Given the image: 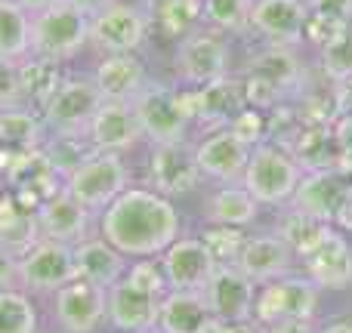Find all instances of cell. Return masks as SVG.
Instances as JSON below:
<instances>
[{
    "label": "cell",
    "instance_id": "bcb514c9",
    "mask_svg": "<svg viewBox=\"0 0 352 333\" xmlns=\"http://www.w3.org/2000/svg\"><path fill=\"white\" fill-rule=\"evenodd\" d=\"M331 130H334L337 148H340V152H352V115H340L331 124Z\"/></svg>",
    "mask_w": 352,
    "mask_h": 333
},
{
    "label": "cell",
    "instance_id": "ba28073f",
    "mask_svg": "<svg viewBox=\"0 0 352 333\" xmlns=\"http://www.w3.org/2000/svg\"><path fill=\"white\" fill-rule=\"evenodd\" d=\"M349 198H352V182L337 167H331V170H312L306 179H300L291 204L331 225L337 222V216L343 213Z\"/></svg>",
    "mask_w": 352,
    "mask_h": 333
},
{
    "label": "cell",
    "instance_id": "ac0fdd59",
    "mask_svg": "<svg viewBox=\"0 0 352 333\" xmlns=\"http://www.w3.org/2000/svg\"><path fill=\"white\" fill-rule=\"evenodd\" d=\"M294 253L278 235H256L248 238L235 260V268L248 275L254 284H269V281H281L291 272Z\"/></svg>",
    "mask_w": 352,
    "mask_h": 333
},
{
    "label": "cell",
    "instance_id": "484cf974",
    "mask_svg": "<svg viewBox=\"0 0 352 333\" xmlns=\"http://www.w3.org/2000/svg\"><path fill=\"white\" fill-rule=\"evenodd\" d=\"M74 272L80 281L109 290L124 278V256L109 241H80L74 247Z\"/></svg>",
    "mask_w": 352,
    "mask_h": 333
},
{
    "label": "cell",
    "instance_id": "83f0119b",
    "mask_svg": "<svg viewBox=\"0 0 352 333\" xmlns=\"http://www.w3.org/2000/svg\"><path fill=\"white\" fill-rule=\"evenodd\" d=\"M37 235H41L37 213H31L16 194L0 198V244L10 253L25 256L37 244Z\"/></svg>",
    "mask_w": 352,
    "mask_h": 333
},
{
    "label": "cell",
    "instance_id": "7bdbcfd3",
    "mask_svg": "<svg viewBox=\"0 0 352 333\" xmlns=\"http://www.w3.org/2000/svg\"><path fill=\"white\" fill-rule=\"evenodd\" d=\"M127 278L133 281V284H140V287H146V290H152V293H158V297H164L167 278H164V268L155 266V262H140V266H133Z\"/></svg>",
    "mask_w": 352,
    "mask_h": 333
},
{
    "label": "cell",
    "instance_id": "74e56055",
    "mask_svg": "<svg viewBox=\"0 0 352 333\" xmlns=\"http://www.w3.org/2000/svg\"><path fill=\"white\" fill-rule=\"evenodd\" d=\"M201 10L217 28L241 31L250 25V10L254 0H201Z\"/></svg>",
    "mask_w": 352,
    "mask_h": 333
},
{
    "label": "cell",
    "instance_id": "30bf717a",
    "mask_svg": "<svg viewBox=\"0 0 352 333\" xmlns=\"http://www.w3.org/2000/svg\"><path fill=\"white\" fill-rule=\"evenodd\" d=\"M201 293L207 299L210 315L219 318V321L238 324V321H250V315H254V303H256L254 281L238 272L235 266H217Z\"/></svg>",
    "mask_w": 352,
    "mask_h": 333
},
{
    "label": "cell",
    "instance_id": "1f68e13d",
    "mask_svg": "<svg viewBox=\"0 0 352 333\" xmlns=\"http://www.w3.org/2000/svg\"><path fill=\"white\" fill-rule=\"evenodd\" d=\"M31 49V19L16 0H0V56L22 59Z\"/></svg>",
    "mask_w": 352,
    "mask_h": 333
},
{
    "label": "cell",
    "instance_id": "60d3db41",
    "mask_svg": "<svg viewBox=\"0 0 352 333\" xmlns=\"http://www.w3.org/2000/svg\"><path fill=\"white\" fill-rule=\"evenodd\" d=\"M22 96V74H19L16 59L0 56V108H12Z\"/></svg>",
    "mask_w": 352,
    "mask_h": 333
},
{
    "label": "cell",
    "instance_id": "8992f818",
    "mask_svg": "<svg viewBox=\"0 0 352 333\" xmlns=\"http://www.w3.org/2000/svg\"><path fill=\"white\" fill-rule=\"evenodd\" d=\"M102 93L90 80H65L62 90L43 105L47 111V124L59 136H78L90 130L96 111L102 108Z\"/></svg>",
    "mask_w": 352,
    "mask_h": 333
},
{
    "label": "cell",
    "instance_id": "7dc6e473",
    "mask_svg": "<svg viewBox=\"0 0 352 333\" xmlns=\"http://www.w3.org/2000/svg\"><path fill=\"white\" fill-rule=\"evenodd\" d=\"M266 333H312V324L300 318H281L275 324H266Z\"/></svg>",
    "mask_w": 352,
    "mask_h": 333
},
{
    "label": "cell",
    "instance_id": "11a10c76",
    "mask_svg": "<svg viewBox=\"0 0 352 333\" xmlns=\"http://www.w3.org/2000/svg\"><path fill=\"white\" fill-rule=\"evenodd\" d=\"M142 333H164V330H161V328H158V330H155V328H152V330H142Z\"/></svg>",
    "mask_w": 352,
    "mask_h": 333
},
{
    "label": "cell",
    "instance_id": "5bb4252c",
    "mask_svg": "<svg viewBox=\"0 0 352 333\" xmlns=\"http://www.w3.org/2000/svg\"><path fill=\"white\" fill-rule=\"evenodd\" d=\"M309 6L303 0H256L250 10V25L272 47H294L306 34Z\"/></svg>",
    "mask_w": 352,
    "mask_h": 333
},
{
    "label": "cell",
    "instance_id": "8fae6325",
    "mask_svg": "<svg viewBox=\"0 0 352 333\" xmlns=\"http://www.w3.org/2000/svg\"><path fill=\"white\" fill-rule=\"evenodd\" d=\"M19 278L34 290H59L78 278L74 272V250L62 241H37L19 260Z\"/></svg>",
    "mask_w": 352,
    "mask_h": 333
},
{
    "label": "cell",
    "instance_id": "ee69618b",
    "mask_svg": "<svg viewBox=\"0 0 352 333\" xmlns=\"http://www.w3.org/2000/svg\"><path fill=\"white\" fill-rule=\"evenodd\" d=\"M309 12H322V16L334 19H352V0H309Z\"/></svg>",
    "mask_w": 352,
    "mask_h": 333
},
{
    "label": "cell",
    "instance_id": "e575fe53",
    "mask_svg": "<svg viewBox=\"0 0 352 333\" xmlns=\"http://www.w3.org/2000/svg\"><path fill=\"white\" fill-rule=\"evenodd\" d=\"M198 0H152V22L167 37H182L198 19Z\"/></svg>",
    "mask_w": 352,
    "mask_h": 333
},
{
    "label": "cell",
    "instance_id": "8d00e7d4",
    "mask_svg": "<svg viewBox=\"0 0 352 333\" xmlns=\"http://www.w3.org/2000/svg\"><path fill=\"white\" fill-rule=\"evenodd\" d=\"M201 241H204L207 253L213 256L217 266H235V260L248 238L241 235V229H232V225H210V229L201 235Z\"/></svg>",
    "mask_w": 352,
    "mask_h": 333
},
{
    "label": "cell",
    "instance_id": "836d02e7",
    "mask_svg": "<svg viewBox=\"0 0 352 333\" xmlns=\"http://www.w3.org/2000/svg\"><path fill=\"white\" fill-rule=\"evenodd\" d=\"M43 124L25 108H0V146L16 152H37Z\"/></svg>",
    "mask_w": 352,
    "mask_h": 333
},
{
    "label": "cell",
    "instance_id": "9a60e30c",
    "mask_svg": "<svg viewBox=\"0 0 352 333\" xmlns=\"http://www.w3.org/2000/svg\"><path fill=\"white\" fill-rule=\"evenodd\" d=\"M148 176H152L155 192L167 194H186L188 188H195L201 176L195 148H188L186 142H167V146H155L152 161H148Z\"/></svg>",
    "mask_w": 352,
    "mask_h": 333
},
{
    "label": "cell",
    "instance_id": "44dd1931",
    "mask_svg": "<svg viewBox=\"0 0 352 333\" xmlns=\"http://www.w3.org/2000/svg\"><path fill=\"white\" fill-rule=\"evenodd\" d=\"M306 278L316 287H328V290H340L352 284V247L346 238L331 231L312 253L303 256Z\"/></svg>",
    "mask_w": 352,
    "mask_h": 333
},
{
    "label": "cell",
    "instance_id": "6da1fadb",
    "mask_svg": "<svg viewBox=\"0 0 352 333\" xmlns=\"http://www.w3.org/2000/svg\"><path fill=\"white\" fill-rule=\"evenodd\" d=\"M102 235L121 253L152 256L176 241L179 219L164 194L152 188H127L105 207Z\"/></svg>",
    "mask_w": 352,
    "mask_h": 333
},
{
    "label": "cell",
    "instance_id": "ab89813d",
    "mask_svg": "<svg viewBox=\"0 0 352 333\" xmlns=\"http://www.w3.org/2000/svg\"><path fill=\"white\" fill-rule=\"evenodd\" d=\"M322 65H324V71H328V78H334L337 84L352 78V31L340 43L322 49Z\"/></svg>",
    "mask_w": 352,
    "mask_h": 333
},
{
    "label": "cell",
    "instance_id": "4dcf8cb0",
    "mask_svg": "<svg viewBox=\"0 0 352 333\" xmlns=\"http://www.w3.org/2000/svg\"><path fill=\"white\" fill-rule=\"evenodd\" d=\"M256 198L248 192L244 185H229L223 192H217L207 204V216L213 225H232V229H241V225L254 222L256 219Z\"/></svg>",
    "mask_w": 352,
    "mask_h": 333
},
{
    "label": "cell",
    "instance_id": "2e32d148",
    "mask_svg": "<svg viewBox=\"0 0 352 333\" xmlns=\"http://www.w3.org/2000/svg\"><path fill=\"white\" fill-rule=\"evenodd\" d=\"M176 68L192 84H213V80L226 78V71H229V49L213 34H188L179 43Z\"/></svg>",
    "mask_w": 352,
    "mask_h": 333
},
{
    "label": "cell",
    "instance_id": "4fadbf2b",
    "mask_svg": "<svg viewBox=\"0 0 352 333\" xmlns=\"http://www.w3.org/2000/svg\"><path fill=\"white\" fill-rule=\"evenodd\" d=\"M109 321L124 333H142L152 330L161 318V299L158 293L133 284L130 278H121L118 284L109 287Z\"/></svg>",
    "mask_w": 352,
    "mask_h": 333
},
{
    "label": "cell",
    "instance_id": "d590c367",
    "mask_svg": "<svg viewBox=\"0 0 352 333\" xmlns=\"http://www.w3.org/2000/svg\"><path fill=\"white\" fill-rule=\"evenodd\" d=\"M37 318L31 303L16 290H0V333H34Z\"/></svg>",
    "mask_w": 352,
    "mask_h": 333
},
{
    "label": "cell",
    "instance_id": "9c48e42d",
    "mask_svg": "<svg viewBox=\"0 0 352 333\" xmlns=\"http://www.w3.org/2000/svg\"><path fill=\"white\" fill-rule=\"evenodd\" d=\"M146 41V16L136 6L111 3L90 19V43L109 56H130Z\"/></svg>",
    "mask_w": 352,
    "mask_h": 333
},
{
    "label": "cell",
    "instance_id": "f6af8a7d",
    "mask_svg": "<svg viewBox=\"0 0 352 333\" xmlns=\"http://www.w3.org/2000/svg\"><path fill=\"white\" fill-rule=\"evenodd\" d=\"M16 278H19V260H16V253H10V250L0 244V290H6V287H10Z\"/></svg>",
    "mask_w": 352,
    "mask_h": 333
},
{
    "label": "cell",
    "instance_id": "7a4b0ae2",
    "mask_svg": "<svg viewBox=\"0 0 352 333\" xmlns=\"http://www.w3.org/2000/svg\"><path fill=\"white\" fill-rule=\"evenodd\" d=\"M303 167L297 164L285 146L275 142H260L250 148V161L244 170L241 185L256 198V204H281L291 200L297 192L300 179H303Z\"/></svg>",
    "mask_w": 352,
    "mask_h": 333
},
{
    "label": "cell",
    "instance_id": "277c9868",
    "mask_svg": "<svg viewBox=\"0 0 352 333\" xmlns=\"http://www.w3.org/2000/svg\"><path fill=\"white\" fill-rule=\"evenodd\" d=\"M87 41H90V16H84L68 0L31 19V49L43 59H72L74 53L87 47Z\"/></svg>",
    "mask_w": 352,
    "mask_h": 333
},
{
    "label": "cell",
    "instance_id": "f907efd6",
    "mask_svg": "<svg viewBox=\"0 0 352 333\" xmlns=\"http://www.w3.org/2000/svg\"><path fill=\"white\" fill-rule=\"evenodd\" d=\"M22 10H28V12H43V10H50V6H56V3H62V0H16Z\"/></svg>",
    "mask_w": 352,
    "mask_h": 333
},
{
    "label": "cell",
    "instance_id": "4316f807",
    "mask_svg": "<svg viewBox=\"0 0 352 333\" xmlns=\"http://www.w3.org/2000/svg\"><path fill=\"white\" fill-rule=\"evenodd\" d=\"M210 318L213 315L201 290H170L161 299L158 328L164 333H198Z\"/></svg>",
    "mask_w": 352,
    "mask_h": 333
},
{
    "label": "cell",
    "instance_id": "3957f363",
    "mask_svg": "<svg viewBox=\"0 0 352 333\" xmlns=\"http://www.w3.org/2000/svg\"><path fill=\"white\" fill-rule=\"evenodd\" d=\"M133 111L140 117L142 136H148L155 146L182 142L188 117H195V93L186 99L164 84H146L140 96L133 99Z\"/></svg>",
    "mask_w": 352,
    "mask_h": 333
},
{
    "label": "cell",
    "instance_id": "b9f144b4",
    "mask_svg": "<svg viewBox=\"0 0 352 333\" xmlns=\"http://www.w3.org/2000/svg\"><path fill=\"white\" fill-rule=\"evenodd\" d=\"M229 130H232V133H235L248 148H254V146H260V142H263V133H266V121H263V115H256V111L244 108L241 115H238L235 121L229 124Z\"/></svg>",
    "mask_w": 352,
    "mask_h": 333
},
{
    "label": "cell",
    "instance_id": "f1b7e54d",
    "mask_svg": "<svg viewBox=\"0 0 352 333\" xmlns=\"http://www.w3.org/2000/svg\"><path fill=\"white\" fill-rule=\"evenodd\" d=\"M285 148L297 158L300 167H309V170H331V167H337V158H340V148H337L334 130L331 127L297 130Z\"/></svg>",
    "mask_w": 352,
    "mask_h": 333
},
{
    "label": "cell",
    "instance_id": "816d5d0a",
    "mask_svg": "<svg viewBox=\"0 0 352 333\" xmlns=\"http://www.w3.org/2000/svg\"><path fill=\"white\" fill-rule=\"evenodd\" d=\"M198 333H232V324L229 321H219V318H210Z\"/></svg>",
    "mask_w": 352,
    "mask_h": 333
},
{
    "label": "cell",
    "instance_id": "f546056e",
    "mask_svg": "<svg viewBox=\"0 0 352 333\" xmlns=\"http://www.w3.org/2000/svg\"><path fill=\"white\" fill-rule=\"evenodd\" d=\"M331 231L334 229H331L328 222L297 210V207H291V213H285V219L278 222V238L287 244V250H291L294 256H300V260H303L306 253H312Z\"/></svg>",
    "mask_w": 352,
    "mask_h": 333
},
{
    "label": "cell",
    "instance_id": "e0dca14e",
    "mask_svg": "<svg viewBox=\"0 0 352 333\" xmlns=\"http://www.w3.org/2000/svg\"><path fill=\"white\" fill-rule=\"evenodd\" d=\"M164 278L170 290H204V284L210 281L213 256L207 253L204 241H173L164 250Z\"/></svg>",
    "mask_w": 352,
    "mask_h": 333
},
{
    "label": "cell",
    "instance_id": "cb8c5ba5",
    "mask_svg": "<svg viewBox=\"0 0 352 333\" xmlns=\"http://www.w3.org/2000/svg\"><path fill=\"white\" fill-rule=\"evenodd\" d=\"M87 207L80 200H74L68 192H59L56 198L43 200L41 210H37V222H41V231L43 238L50 241H80L87 231Z\"/></svg>",
    "mask_w": 352,
    "mask_h": 333
},
{
    "label": "cell",
    "instance_id": "603a6c76",
    "mask_svg": "<svg viewBox=\"0 0 352 333\" xmlns=\"http://www.w3.org/2000/svg\"><path fill=\"white\" fill-rule=\"evenodd\" d=\"M93 84L105 102H133L146 87V71H142V62L133 56H105L96 68Z\"/></svg>",
    "mask_w": 352,
    "mask_h": 333
},
{
    "label": "cell",
    "instance_id": "c3c4849f",
    "mask_svg": "<svg viewBox=\"0 0 352 333\" xmlns=\"http://www.w3.org/2000/svg\"><path fill=\"white\" fill-rule=\"evenodd\" d=\"M334 96H337V108H340V115H352V78L337 84Z\"/></svg>",
    "mask_w": 352,
    "mask_h": 333
},
{
    "label": "cell",
    "instance_id": "d6a6232c",
    "mask_svg": "<svg viewBox=\"0 0 352 333\" xmlns=\"http://www.w3.org/2000/svg\"><path fill=\"white\" fill-rule=\"evenodd\" d=\"M19 74H22V96L34 99V102L47 105L56 93L65 84V74H62L59 62L43 59V56H34V59L22 62L19 65Z\"/></svg>",
    "mask_w": 352,
    "mask_h": 333
},
{
    "label": "cell",
    "instance_id": "52a82bcc",
    "mask_svg": "<svg viewBox=\"0 0 352 333\" xmlns=\"http://www.w3.org/2000/svg\"><path fill=\"white\" fill-rule=\"evenodd\" d=\"M318 306V287L309 278H281L263 287L254 303V318L260 324H275L281 318H300L312 321Z\"/></svg>",
    "mask_w": 352,
    "mask_h": 333
},
{
    "label": "cell",
    "instance_id": "d6986e66",
    "mask_svg": "<svg viewBox=\"0 0 352 333\" xmlns=\"http://www.w3.org/2000/svg\"><path fill=\"white\" fill-rule=\"evenodd\" d=\"M87 133H90V146L96 152H109V154L127 152L142 136L133 102H102V108L96 111Z\"/></svg>",
    "mask_w": 352,
    "mask_h": 333
},
{
    "label": "cell",
    "instance_id": "7402d4cb",
    "mask_svg": "<svg viewBox=\"0 0 352 333\" xmlns=\"http://www.w3.org/2000/svg\"><path fill=\"white\" fill-rule=\"evenodd\" d=\"M248 78L263 80L275 96L285 99L287 93H297L303 84V65H300L297 53L291 47H269L250 59Z\"/></svg>",
    "mask_w": 352,
    "mask_h": 333
},
{
    "label": "cell",
    "instance_id": "f5cc1de1",
    "mask_svg": "<svg viewBox=\"0 0 352 333\" xmlns=\"http://www.w3.org/2000/svg\"><path fill=\"white\" fill-rule=\"evenodd\" d=\"M232 333H260V330H256L250 321H238V324H232Z\"/></svg>",
    "mask_w": 352,
    "mask_h": 333
},
{
    "label": "cell",
    "instance_id": "ffe728a7",
    "mask_svg": "<svg viewBox=\"0 0 352 333\" xmlns=\"http://www.w3.org/2000/svg\"><path fill=\"white\" fill-rule=\"evenodd\" d=\"M195 158H198L201 173L213 176L219 182H235L244 179V170L250 161V148L232 133L229 127L210 133L198 148H195Z\"/></svg>",
    "mask_w": 352,
    "mask_h": 333
},
{
    "label": "cell",
    "instance_id": "681fc988",
    "mask_svg": "<svg viewBox=\"0 0 352 333\" xmlns=\"http://www.w3.org/2000/svg\"><path fill=\"white\" fill-rule=\"evenodd\" d=\"M68 3L78 6V10L84 12V16H90V19H93V16H99L102 10H109L111 3H118V0H68Z\"/></svg>",
    "mask_w": 352,
    "mask_h": 333
},
{
    "label": "cell",
    "instance_id": "d4e9b609",
    "mask_svg": "<svg viewBox=\"0 0 352 333\" xmlns=\"http://www.w3.org/2000/svg\"><path fill=\"white\" fill-rule=\"evenodd\" d=\"M244 108H248L244 84L232 78H219L195 93V117H201L204 124H226L229 127Z\"/></svg>",
    "mask_w": 352,
    "mask_h": 333
},
{
    "label": "cell",
    "instance_id": "f35d334b",
    "mask_svg": "<svg viewBox=\"0 0 352 333\" xmlns=\"http://www.w3.org/2000/svg\"><path fill=\"white\" fill-rule=\"evenodd\" d=\"M349 31H352V25L346 22V19L322 16V12H309V19H306V37H309L316 47H322V49L340 43Z\"/></svg>",
    "mask_w": 352,
    "mask_h": 333
},
{
    "label": "cell",
    "instance_id": "db71d44e",
    "mask_svg": "<svg viewBox=\"0 0 352 333\" xmlns=\"http://www.w3.org/2000/svg\"><path fill=\"white\" fill-rule=\"evenodd\" d=\"M322 333H352V324H331V328H324Z\"/></svg>",
    "mask_w": 352,
    "mask_h": 333
},
{
    "label": "cell",
    "instance_id": "5b68a950",
    "mask_svg": "<svg viewBox=\"0 0 352 333\" xmlns=\"http://www.w3.org/2000/svg\"><path fill=\"white\" fill-rule=\"evenodd\" d=\"M65 192L74 200H80L87 210L109 207L118 194L127 192V167H124V161L118 154L109 152L87 154L84 164L68 176Z\"/></svg>",
    "mask_w": 352,
    "mask_h": 333
},
{
    "label": "cell",
    "instance_id": "7c38bea8",
    "mask_svg": "<svg viewBox=\"0 0 352 333\" xmlns=\"http://www.w3.org/2000/svg\"><path fill=\"white\" fill-rule=\"evenodd\" d=\"M109 312L105 287L74 278L56 293V321L65 333H93Z\"/></svg>",
    "mask_w": 352,
    "mask_h": 333
}]
</instances>
